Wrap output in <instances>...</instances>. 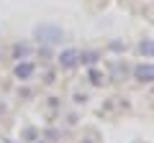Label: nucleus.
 Segmentation results:
<instances>
[{"instance_id":"1","label":"nucleus","mask_w":154,"mask_h":143,"mask_svg":"<svg viewBox=\"0 0 154 143\" xmlns=\"http://www.w3.org/2000/svg\"><path fill=\"white\" fill-rule=\"evenodd\" d=\"M33 39L38 44H46V46H54V44H62L64 41V28L57 26V23H38L33 28Z\"/></svg>"},{"instance_id":"2","label":"nucleus","mask_w":154,"mask_h":143,"mask_svg":"<svg viewBox=\"0 0 154 143\" xmlns=\"http://www.w3.org/2000/svg\"><path fill=\"white\" fill-rule=\"evenodd\" d=\"M33 74H36V64H33V61L23 59V61H18V64L13 66V77H16L18 82H28Z\"/></svg>"},{"instance_id":"3","label":"nucleus","mask_w":154,"mask_h":143,"mask_svg":"<svg viewBox=\"0 0 154 143\" xmlns=\"http://www.w3.org/2000/svg\"><path fill=\"white\" fill-rule=\"evenodd\" d=\"M57 59H59L62 69H75V66L80 64V51H77V49H64Z\"/></svg>"},{"instance_id":"4","label":"nucleus","mask_w":154,"mask_h":143,"mask_svg":"<svg viewBox=\"0 0 154 143\" xmlns=\"http://www.w3.org/2000/svg\"><path fill=\"white\" fill-rule=\"evenodd\" d=\"M134 79H139V82H144V84L152 82V79H154V66H152V61L134 66Z\"/></svg>"},{"instance_id":"5","label":"nucleus","mask_w":154,"mask_h":143,"mask_svg":"<svg viewBox=\"0 0 154 143\" xmlns=\"http://www.w3.org/2000/svg\"><path fill=\"white\" fill-rule=\"evenodd\" d=\"M28 56H31V44H16L13 46V59L23 61V59H28Z\"/></svg>"},{"instance_id":"6","label":"nucleus","mask_w":154,"mask_h":143,"mask_svg":"<svg viewBox=\"0 0 154 143\" xmlns=\"http://www.w3.org/2000/svg\"><path fill=\"white\" fill-rule=\"evenodd\" d=\"M98 51H80V64H88V66H93V64H98Z\"/></svg>"},{"instance_id":"7","label":"nucleus","mask_w":154,"mask_h":143,"mask_svg":"<svg viewBox=\"0 0 154 143\" xmlns=\"http://www.w3.org/2000/svg\"><path fill=\"white\" fill-rule=\"evenodd\" d=\"M139 49H141V54L146 56V59H152V39H144L141 44H139Z\"/></svg>"},{"instance_id":"8","label":"nucleus","mask_w":154,"mask_h":143,"mask_svg":"<svg viewBox=\"0 0 154 143\" xmlns=\"http://www.w3.org/2000/svg\"><path fill=\"white\" fill-rule=\"evenodd\" d=\"M90 79H93V84H103V77H100L98 72H90Z\"/></svg>"},{"instance_id":"9","label":"nucleus","mask_w":154,"mask_h":143,"mask_svg":"<svg viewBox=\"0 0 154 143\" xmlns=\"http://www.w3.org/2000/svg\"><path fill=\"white\" fill-rule=\"evenodd\" d=\"M75 102H77V105H80V102L85 105V102H88V97H85V95H75Z\"/></svg>"},{"instance_id":"10","label":"nucleus","mask_w":154,"mask_h":143,"mask_svg":"<svg viewBox=\"0 0 154 143\" xmlns=\"http://www.w3.org/2000/svg\"><path fill=\"white\" fill-rule=\"evenodd\" d=\"M3 112H5V105H0V115H3Z\"/></svg>"}]
</instances>
